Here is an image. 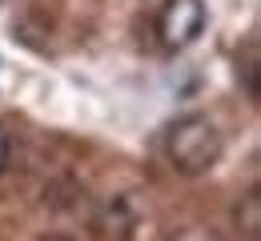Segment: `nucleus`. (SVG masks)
Listing matches in <instances>:
<instances>
[{
	"label": "nucleus",
	"instance_id": "39448f33",
	"mask_svg": "<svg viewBox=\"0 0 261 241\" xmlns=\"http://www.w3.org/2000/svg\"><path fill=\"white\" fill-rule=\"evenodd\" d=\"M0 4H4V0H0Z\"/></svg>",
	"mask_w": 261,
	"mask_h": 241
},
{
	"label": "nucleus",
	"instance_id": "20e7f679",
	"mask_svg": "<svg viewBox=\"0 0 261 241\" xmlns=\"http://www.w3.org/2000/svg\"><path fill=\"white\" fill-rule=\"evenodd\" d=\"M44 241H68V237H44Z\"/></svg>",
	"mask_w": 261,
	"mask_h": 241
},
{
	"label": "nucleus",
	"instance_id": "f03ea898",
	"mask_svg": "<svg viewBox=\"0 0 261 241\" xmlns=\"http://www.w3.org/2000/svg\"><path fill=\"white\" fill-rule=\"evenodd\" d=\"M205 4L201 0H165L157 12V44L165 52H185L205 33Z\"/></svg>",
	"mask_w": 261,
	"mask_h": 241
},
{
	"label": "nucleus",
	"instance_id": "f257e3e1",
	"mask_svg": "<svg viewBox=\"0 0 261 241\" xmlns=\"http://www.w3.org/2000/svg\"><path fill=\"white\" fill-rule=\"evenodd\" d=\"M165 153H169V161H173L177 173L197 177V173L217 165V157H221V133H217V125L205 113H185V117H177L169 125Z\"/></svg>",
	"mask_w": 261,
	"mask_h": 241
},
{
	"label": "nucleus",
	"instance_id": "7ed1b4c3",
	"mask_svg": "<svg viewBox=\"0 0 261 241\" xmlns=\"http://www.w3.org/2000/svg\"><path fill=\"white\" fill-rule=\"evenodd\" d=\"M4 161H8V137H4V129H0V169H4Z\"/></svg>",
	"mask_w": 261,
	"mask_h": 241
}]
</instances>
